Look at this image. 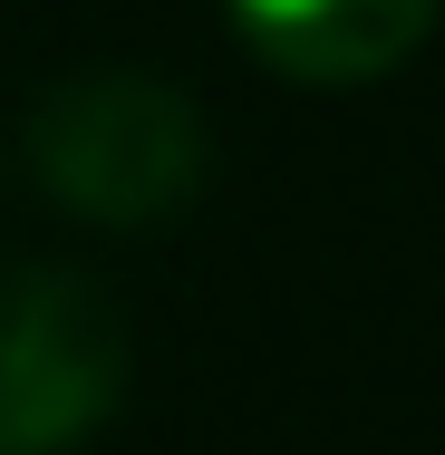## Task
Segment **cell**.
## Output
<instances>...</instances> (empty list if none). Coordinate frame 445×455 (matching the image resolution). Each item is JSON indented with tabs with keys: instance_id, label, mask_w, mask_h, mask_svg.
<instances>
[{
	"instance_id": "3",
	"label": "cell",
	"mask_w": 445,
	"mask_h": 455,
	"mask_svg": "<svg viewBox=\"0 0 445 455\" xmlns=\"http://www.w3.org/2000/svg\"><path fill=\"white\" fill-rule=\"evenodd\" d=\"M233 20L290 78H377L426 39L436 0H233Z\"/></svg>"
},
{
	"instance_id": "1",
	"label": "cell",
	"mask_w": 445,
	"mask_h": 455,
	"mask_svg": "<svg viewBox=\"0 0 445 455\" xmlns=\"http://www.w3.org/2000/svg\"><path fill=\"white\" fill-rule=\"evenodd\" d=\"M29 165L97 223H155L203 184V116L165 78H68L29 126Z\"/></svg>"
},
{
	"instance_id": "2",
	"label": "cell",
	"mask_w": 445,
	"mask_h": 455,
	"mask_svg": "<svg viewBox=\"0 0 445 455\" xmlns=\"http://www.w3.org/2000/svg\"><path fill=\"white\" fill-rule=\"evenodd\" d=\"M126 397V320L88 272L0 281V455H68Z\"/></svg>"
}]
</instances>
